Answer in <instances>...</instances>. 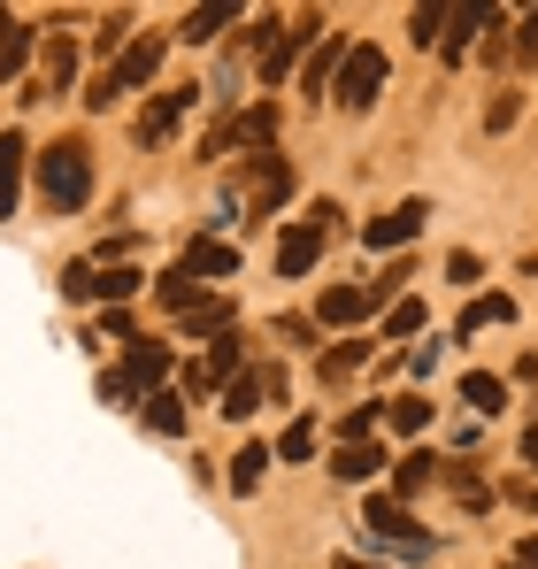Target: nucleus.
<instances>
[{
  "instance_id": "7",
  "label": "nucleus",
  "mask_w": 538,
  "mask_h": 569,
  "mask_svg": "<svg viewBox=\"0 0 538 569\" xmlns=\"http://www.w3.org/2000/svg\"><path fill=\"white\" fill-rule=\"evenodd\" d=\"M323 247H331V231L308 216V223H285V239H277V278H308L316 262H323Z\"/></svg>"
},
{
  "instance_id": "16",
  "label": "nucleus",
  "mask_w": 538,
  "mask_h": 569,
  "mask_svg": "<svg viewBox=\"0 0 538 569\" xmlns=\"http://www.w3.org/2000/svg\"><path fill=\"white\" fill-rule=\"evenodd\" d=\"M178 262L192 270V278H239V254H231L223 239H192V247H185Z\"/></svg>"
},
{
  "instance_id": "38",
  "label": "nucleus",
  "mask_w": 538,
  "mask_h": 569,
  "mask_svg": "<svg viewBox=\"0 0 538 569\" xmlns=\"http://www.w3.org/2000/svg\"><path fill=\"white\" fill-rule=\"evenodd\" d=\"M516 54H524V62H531V54H538V8H531V16H524V31H516Z\"/></svg>"
},
{
  "instance_id": "5",
  "label": "nucleus",
  "mask_w": 538,
  "mask_h": 569,
  "mask_svg": "<svg viewBox=\"0 0 538 569\" xmlns=\"http://www.w3.org/2000/svg\"><path fill=\"white\" fill-rule=\"evenodd\" d=\"M377 93H385V54H377V47H355L347 70H339V86H331V100H339V108H369Z\"/></svg>"
},
{
  "instance_id": "31",
  "label": "nucleus",
  "mask_w": 538,
  "mask_h": 569,
  "mask_svg": "<svg viewBox=\"0 0 538 569\" xmlns=\"http://www.w3.org/2000/svg\"><path fill=\"white\" fill-rule=\"evenodd\" d=\"M155 292H162V308H178V316H185V308L200 300V278L178 262V270H162V284H155Z\"/></svg>"
},
{
  "instance_id": "11",
  "label": "nucleus",
  "mask_w": 538,
  "mask_h": 569,
  "mask_svg": "<svg viewBox=\"0 0 538 569\" xmlns=\"http://www.w3.org/2000/svg\"><path fill=\"white\" fill-rule=\"evenodd\" d=\"M178 323H185V339H208V347H216V339L231 331V300H223V292H200Z\"/></svg>"
},
{
  "instance_id": "13",
  "label": "nucleus",
  "mask_w": 538,
  "mask_h": 569,
  "mask_svg": "<svg viewBox=\"0 0 538 569\" xmlns=\"http://www.w3.org/2000/svg\"><path fill=\"white\" fill-rule=\"evenodd\" d=\"M23 162H31L23 131H0V223L16 216V192H23Z\"/></svg>"
},
{
  "instance_id": "34",
  "label": "nucleus",
  "mask_w": 538,
  "mask_h": 569,
  "mask_svg": "<svg viewBox=\"0 0 538 569\" xmlns=\"http://www.w3.org/2000/svg\"><path fill=\"white\" fill-rule=\"evenodd\" d=\"M516 116H524V100H516V93H500V100H492V108H485V131H492V139H500V131H508V123H516Z\"/></svg>"
},
{
  "instance_id": "9",
  "label": "nucleus",
  "mask_w": 538,
  "mask_h": 569,
  "mask_svg": "<svg viewBox=\"0 0 538 569\" xmlns=\"http://www.w3.org/2000/svg\"><path fill=\"white\" fill-rule=\"evenodd\" d=\"M123 370H131V385H139V408L162 392V378H170V347L162 339H139L131 355H123Z\"/></svg>"
},
{
  "instance_id": "40",
  "label": "nucleus",
  "mask_w": 538,
  "mask_h": 569,
  "mask_svg": "<svg viewBox=\"0 0 538 569\" xmlns=\"http://www.w3.org/2000/svg\"><path fill=\"white\" fill-rule=\"evenodd\" d=\"M524 470H538V423L524 431Z\"/></svg>"
},
{
  "instance_id": "22",
  "label": "nucleus",
  "mask_w": 538,
  "mask_h": 569,
  "mask_svg": "<svg viewBox=\"0 0 538 569\" xmlns=\"http://www.w3.org/2000/svg\"><path fill=\"white\" fill-rule=\"evenodd\" d=\"M316 31H323V23H316V16H300V23H292V31H285V39H277V47L262 54V78H285V70H292V54H300Z\"/></svg>"
},
{
  "instance_id": "12",
  "label": "nucleus",
  "mask_w": 538,
  "mask_h": 569,
  "mask_svg": "<svg viewBox=\"0 0 538 569\" xmlns=\"http://www.w3.org/2000/svg\"><path fill=\"white\" fill-rule=\"evenodd\" d=\"M262 392H277V378H269V370H239V378L223 385V400H216V408H223L231 423H247V416L262 408Z\"/></svg>"
},
{
  "instance_id": "41",
  "label": "nucleus",
  "mask_w": 538,
  "mask_h": 569,
  "mask_svg": "<svg viewBox=\"0 0 538 569\" xmlns=\"http://www.w3.org/2000/svg\"><path fill=\"white\" fill-rule=\"evenodd\" d=\"M331 569H385V562H361V555H339Z\"/></svg>"
},
{
  "instance_id": "30",
  "label": "nucleus",
  "mask_w": 538,
  "mask_h": 569,
  "mask_svg": "<svg viewBox=\"0 0 538 569\" xmlns=\"http://www.w3.org/2000/svg\"><path fill=\"white\" fill-rule=\"evenodd\" d=\"M385 423H392V431H424V423H431V400H424V392H400V400H385Z\"/></svg>"
},
{
  "instance_id": "1",
  "label": "nucleus",
  "mask_w": 538,
  "mask_h": 569,
  "mask_svg": "<svg viewBox=\"0 0 538 569\" xmlns=\"http://www.w3.org/2000/svg\"><path fill=\"white\" fill-rule=\"evenodd\" d=\"M39 192H47V208H86L92 200V147L86 139H54L47 154H39Z\"/></svg>"
},
{
  "instance_id": "14",
  "label": "nucleus",
  "mask_w": 538,
  "mask_h": 569,
  "mask_svg": "<svg viewBox=\"0 0 538 569\" xmlns=\"http://www.w3.org/2000/svg\"><path fill=\"white\" fill-rule=\"evenodd\" d=\"M361 316H369V292H361V284H331V292L316 300V323H331V331H355Z\"/></svg>"
},
{
  "instance_id": "8",
  "label": "nucleus",
  "mask_w": 538,
  "mask_h": 569,
  "mask_svg": "<svg viewBox=\"0 0 538 569\" xmlns=\"http://www.w3.org/2000/svg\"><path fill=\"white\" fill-rule=\"evenodd\" d=\"M192 86H170V93H155V108H147V116H139V147H162V139H170V131H178L185 123V108H192Z\"/></svg>"
},
{
  "instance_id": "2",
  "label": "nucleus",
  "mask_w": 538,
  "mask_h": 569,
  "mask_svg": "<svg viewBox=\"0 0 538 569\" xmlns=\"http://www.w3.org/2000/svg\"><path fill=\"white\" fill-rule=\"evenodd\" d=\"M361 539H369L377 555H392V562H431V531H424L400 500H377V492H369V508H361Z\"/></svg>"
},
{
  "instance_id": "32",
  "label": "nucleus",
  "mask_w": 538,
  "mask_h": 569,
  "mask_svg": "<svg viewBox=\"0 0 538 569\" xmlns=\"http://www.w3.org/2000/svg\"><path fill=\"white\" fill-rule=\"evenodd\" d=\"M308 455H316V416L285 423V439H277V462H308Z\"/></svg>"
},
{
  "instance_id": "21",
  "label": "nucleus",
  "mask_w": 538,
  "mask_h": 569,
  "mask_svg": "<svg viewBox=\"0 0 538 569\" xmlns=\"http://www.w3.org/2000/svg\"><path fill=\"white\" fill-rule=\"evenodd\" d=\"M23 70H31V31H23L16 16H0V86L23 78Z\"/></svg>"
},
{
  "instance_id": "3",
  "label": "nucleus",
  "mask_w": 538,
  "mask_h": 569,
  "mask_svg": "<svg viewBox=\"0 0 538 569\" xmlns=\"http://www.w3.org/2000/svg\"><path fill=\"white\" fill-rule=\"evenodd\" d=\"M500 23H508V16H500L492 0H439V54L461 62L469 39H477V31H500Z\"/></svg>"
},
{
  "instance_id": "26",
  "label": "nucleus",
  "mask_w": 538,
  "mask_h": 569,
  "mask_svg": "<svg viewBox=\"0 0 538 569\" xmlns=\"http://www.w3.org/2000/svg\"><path fill=\"white\" fill-rule=\"evenodd\" d=\"M139 292V270L131 262H108V270H92V300H108V308H123Z\"/></svg>"
},
{
  "instance_id": "23",
  "label": "nucleus",
  "mask_w": 538,
  "mask_h": 569,
  "mask_svg": "<svg viewBox=\"0 0 538 569\" xmlns=\"http://www.w3.org/2000/svg\"><path fill=\"white\" fill-rule=\"evenodd\" d=\"M269 462H277V447H262V439H247V447L231 455V492H255Z\"/></svg>"
},
{
  "instance_id": "17",
  "label": "nucleus",
  "mask_w": 538,
  "mask_h": 569,
  "mask_svg": "<svg viewBox=\"0 0 538 569\" xmlns=\"http://www.w3.org/2000/svg\"><path fill=\"white\" fill-rule=\"evenodd\" d=\"M231 23H239V0H208V8H192V16L178 23V39H185V47H200V39L231 31Z\"/></svg>"
},
{
  "instance_id": "10",
  "label": "nucleus",
  "mask_w": 538,
  "mask_h": 569,
  "mask_svg": "<svg viewBox=\"0 0 538 569\" xmlns=\"http://www.w3.org/2000/svg\"><path fill=\"white\" fill-rule=\"evenodd\" d=\"M347 54H355V39H339V31H331V39L308 54V70H300V93H331V86H339V70H347Z\"/></svg>"
},
{
  "instance_id": "25",
  "label": "nucleus",
  "mask_w": 538,
  "mask_h": 569,
  "mask_svg": "<svg viewBox=\"0 0 538 569\" xmlns=\"http://www.w3.org/2000/svg\"><path fill=\"white\" fill-rule=\"evenodd\" d=\"M461 400H469L477 416H500V408H508V385L492 378V370H469V378H461Z\"/></svg>"
},
{
  "instance_id": "19",
  "label": "nucleus",
  "mask_w": 538,
  "mask_h": 569,
  "mask_svg": "<svg viewBox=\"0 0 538 569\" xmlns=\"http://www.w3.org/2000/svg\"><path fill=\"white\" fill-rule=\"evenodd\" d=\"M492 323H516V300H508V292H477V300L461 308V323H454V331L469 339V331H492Z\"/></svg>"
},
{
  "instance_id": "39",
  "label": "nucleus",
  "mask_w": 538,
  "mask_h": 569,
  "mask_svg": "<svg viewBox=\"0 0 538 569\" xmlns=\"http://www.w3.org/2000/svg\"><path fill=\"white\" fill-rule=\"evenodd\" d=\"M516 569H538V531L524 539V547H516Z\"/></svg>"
},
{
  "instance_id": "27",
  "label": "nucleus",
  "mask_w": 538,
  "mask_h": 569,
  "mask_svg": "<svg viewBox=\"0 0 538 569\" xmlns=\"http://www.w3.org/2000/svg\"><path fill=\"white\" fill-rule=\"evenodd\" d=\"M147 431H162V439H185V392H170V385H162V392L147 400Z\"/></svg>"
},
{
  "instance_id": "35",
  "label": "nucleus",
  "mask_w": 538,
  "mask_h": 569,
  "mask_svg": "<svg viewBox=\"0 0 538 569\" xmlns=\"http://www.w3.org/2000/svg\"><path fill=\"white\" fill-rule=\"evenodd\" d=\"M100 339H131V347H139V323H131V308H108V316H100Z\"/></svg>"
},
{
  "instance_id": "28",
  "label": "nucleus",
  "mask_w": 538,
  "mask_h": 569,
  "mask_svg": "<svg viewBox=\"0 0 538 569\" xmlns=\"http://www.w3.org/2000/svg\"><path fill=\"white\" fill-rule=\"evenodd\" d=\"M369 347H377V339H339V347H323L316 370H323V378H355L361 362H369Z\"/></svg>"
},
{
  "instance_id": "33",
  "label": "nucleus",
  "mask_w": 538,
  "mask_h": 569,
  "mask_svg": "<svg viewBox=\"0 0 538 569\" xmlns=\"http://www.w3.org/2000/svg\"><path fill=\"white\" fill-rule=\"evenodd\" d=\"M100 400H108V408H131V400H139V385H131L123 362H116V370H100Z\"/></svg>"
},
{
  "instance_id": "15",
  "label": "nucleus",
  "mask_w": 538,
  "mask_h": 569,
  "mask_svg": "<svg viewBox=\"0 0 538 569\" xmlns=\"http://www.w3.org/2000/svg\"><path fill=\"white\" fill-rule=\"evenodd\" d=\"M285 192H292V170H285V154H255V216L285 208Z\"/></svg>"
},
{
  "instance_id": "6",
  "label": "nucleus",
  "mask_w": 538,
  "mask_h": 569,
  "mask_svg": "<svg viewBox=\"0 0 538 569\" xmlns=\"http://www.w3.org/2000/svg\"><path fill=\"white\" fill-rule=\"evenodd\" d=\"M424 216H431V200H400V208H385V216H369V254H400L416 231H424Z\"/></svg>"
},
{
  "instance_id": "29",
  "label": "nucleus",
  "mask_w": 538,
  "mask_h": 569,
  "mask_svg": "<svg viewBox=\"0 0 538 569\" xmlns=\"http://www.w3.org/2000/svg\"><path fill=\"white\" fill-rule=\"evenodd\" d=\"M424 323H431V316H424V300H392V308H385V323H377V331H385V339H416V331H424Z\"/></svg>"
},
{
  "instance_id": "18",
  "label": "nucleus",
  "mask_w": 538,
  "mask_h": 569,
  "mask_svg": "<svg viewBox=\"0 0 538 569\" xmlns=\"http://www.w3.org/2000/svg\"><path fill=\"white\" fill-rule=\"evenodd\" d=\"M431 485H439V462H431V455H400V462H392V500H400V508H408L416 492H431Z\"/></svg>"
},
{
  "instance_id": "20",
  "label": "nucleus",
  "mask_w": 538,
  "mask_h": 569,
  "mask_svg": "<svg viewBox=\"0 0 538 569\" xmlns=\"http://www.w3.org/2000/svg\"><path fill=\"white\" fill-rule=\"evenodd\" d=\"M377 470H385V447H369V439H361V447H339V455H331V477H339V485H369Z\"/></svg>"
},
{
  "instance_id": "37",
  "label": "nucleus",
  "mask_w": 538,
  "mask_h": 569,
  "mask_svg": "<svg viewBox=\"0 0 538 569\" xmlns=\"http://www.w3.org/2000/svg\"><path fill=\"white\" fill-rule=\"evenodd\" d=\"M62 300H92V262H78V270H62Z\"/></svg>"
},
{
  "instance_id": "24",
  "label": "nucleus",
  "mask_w": 538,
  "mask_h": 569,
  "mask_svg": "<svg viewBox=\"0 0 538 569\" xmlns=\"http://www.w3.org/2000/svg\"><path fill=\"white\" fill-rule=\"evenodd\" d=\"M408 278H416V262H385L377 278L361 284V292H369V308H392V300H408Z\"/></svg>"
},
{
  "instance_id": "4",
  "label": "nucleus",
  "mask_w": 538,
  "mask_h": 569,
  "mask_svg": "<svg viewBox=\"0 0 538 569\" xmlns=\"http://www.w3.org/2000/svg\"><path fill=\"white\" fill-rule=\"evenodd\" d=\"M155 70H162V39H131V47L116 54V70H108V78H100L86 100H92V108H116V100L131 93V86H147Z\"/></svg>"
},
{
  "instance_id": "36",
  "label": "nucleus",
  "mask_w": 538,
  "mask_h": 569,
  "mask_svg": "<svg viewBox=\"0 0 538 569\" xmlns=\"http://www.w3.org/2000/svg\"><path fill=\"white\" fill-rule=\"evenodd\" d=\"M477 278H485V262H477V254H447V284H461V292H469Z\"/></svg>"
}]
</instances>
